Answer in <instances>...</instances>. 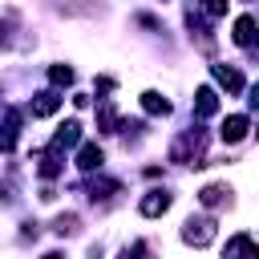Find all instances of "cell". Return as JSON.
<instances>
[{"mask_svg": "<svg viewBox=\"0 0 259 259\" xmlns=\"http://www.w3.org/2000/svg\"><path fill=\"white\" fill-rule=\"evenodd\" d=\"M77 142H81V121H65V125H57V134H53V146H49V150H57V154H61V150H73Z\"/></svg>", "mask_w": 259, "mask_h": 259, "instance_id": "cell-7", "label": "cell"}, {"mask_svg": "<svg viewBox=\"0 0 259 259\" xmlns=\"http://www.w3.org/2000/svg\"><path fill=\"white\" fill-rule=\"evenodd\" d=\"M227 194H231L227 186L210 182V186H202V190H198V202H202V206H223V202H227Z\"/></svg>", "mask_w": 259, "mask_h": 259, "instance_id": "cell-15", "label": "cell"}, {"mask_svg": "<svg viewBox=\"0 0 259 259\" xmlns=\"http://www.w3.org/2000/svg\"><path fill=\"white\" fill-rule=\"evenodd\" d=\"M223 255H227V259H259V243H255L251 235H231Z\"/></svg>", "mask_w": 259, "mask_h": 259, "instance_id": "cell-5", "label": "cell"}, {"mask_svg": "<svg viewBox=\"0 0 259 259\" xmlns=\"http://www.w3.org/2000/svg\"><path fill=\"white\" fill-rule=\"evenodd\" d=\"M53 231H57V235H77V214H57Z\"/></svg>", "mask_w": 259, "mask_h": 259, "instance_id": "cell-19", "label": "cell"}, {"mask_svg": "<svg viewBox=\"0 0 259 259\" xmlns=\"http://www.w3.org/2000/svg\"><path fill=\"white\" fill-rule=\"evenodd\" d=\"M214 235H219V227H214V219H206V214H190L186 223H182V243H190V247H206V243H214Z\"/></svg>", "mask_w": 259, "mask_h": 259, "instance_id": "cell-2", "label": "cell"}, {"mask_svg": "<svg viewBox=\"0 0 259 259\" xmlns=\"http://www.w3.org/2000/svg\"><path fill=\"white\" fill-rule=\"evenodd\" d=\"M170 162H182V166H206V134L202 130H186L174 138L170 146Z\"/></svg>", "mask_w": 259, "mask_h": 259, "instance_id": "cell-1", "label": "cell"}, {"mask_svg": "<svg viewBox=\"0 0 259 259\" xmlns=\"http://www.w3.org/2000/svg\"><path fill=\"white\" fill-rule=\"evenodd\" d=\"M231 36H235V45L251 49V45H255V36H259V32H255V16H239V20H235V32H231Z\"/></svg>", "mask_w": 259, "mask_h": 259, "instance_id": "cell-11", "label": "cell"}, {"mask_svg": "<svg viewBox=\"0 0 259 259\" xmlns=\"http://www.w3.org/2000/svg\"><path fill=\"white\" fill-rule=\"evenodd\" d=\"M194 113H198V117H210V113H219V93H214L210 85H202V89L194 93Z\"/></svg>", "mask_w": 259, "mask_h": 259, "instance_id": "cell-9", "label": "cell"}, {"mask_svg": "<svg viewBox=\"0 0 259 259\" xmlns=\"http://www.w3.org/2000/svg\"><path fill=\"white\" fill-rule=\"evenodd\" d=\"M202 12H206V16H214V20H219V16H227V4H223V0H210V4H206V8H202Z\"/></svg>", "mask_w": 259, "mask_h": 259, "instance_id": "cell-20", "label": "cell"}, {"mask_svg": "<svg viewBox=\"0 0 259 259\" xmlns=\"http://www.w3.org/2000/svg\"><path fill=\"white\" fill-rule=\"evenodd\" d=\"M40 259H65V255H61V251H49V255H40Z\"/></svg>", "mask_w": 259, "mask_h": 259, "instance_id": "cell-23", "label": "cell"}, {"mask_svg": "<svg viewBox=\"0 0 259 259\" xmlns=\"http://www.w3.org/2000/svg\"><path fill=\"white\" fill-rule=\"evenodd\" d=\"M117 125H121V121H117V109H113L109 101H101V109H97V130H101V134H117Z\"/></svg>", "mask_w": 259, "mask_h": 259, "instance_id": "cell-14", "label": "cell"}, {"mask_svg": "<svg viewBox=\"0 0 259 259\" xmlns=\"http://www.w3.org/2000/svg\"><path fill=\"white\" fill-rule=\"evenodd\" d=\"M57 109H61V93H53V89L36 93V101H32V117H49V113H57Z\"/></svg>", "mask_w": 259, "mask_h": 259, "instance_id": "cell-12", "label": "cell"}, {"mask_svg": "<svg viewBox=\"0 0 259 259\" xmlns=\"http://www.w3.org/2000/svg\"><path fill=\"white\" fill-rule=\"evenodd\" d=\"M20 121H24L20 109H8V113H4V121H0V154H8V150L16 146V138H20Z\"/></svg>", "mask_w": 259, "mask_h": 259, "instance_id": "cell-4", "label": "cell"}, {"mask_svg": "<svg viewBox=\"0 0 259 259\" xmlns=\"http://www.w3.org/2000/svg\"><path fill=\"white\" fill-rule=\"evenodd\" d=\"M142 109H146V113H154V117H166V113H170V101H166L162 93L146 89V93H142Z\"/></svg>", "mask_w": 259, "mask_h": 259, "instance_id": "cell-13", "label": "cell"}, {"mask_svg": "<svg viewBox=\"0 0 259 259\" xmlns=\"http://www.w3.org/2000/svg\"><path fill=\"white\" fill-rule=\"evenodd\" d=\"M134 259H150V247L146 243H134Z\"/></svg>", "mask_w": 259, "mask_h": 259, "instance_id": "cell-21", "label": "cell"}, {"mask_svg": "<svg viewBox=\"0 0 259 259\" xmlns=\"http://www.w3.org/2000/svg\"><path fill=\"white\" fill-rule=\"evenodd\" d=\"M101 162H105V154H101L97 142H85V146L77 150V166H81V170H101Z\"/></svg>", "mask_w": 259, "mask_h": 259, "instance_id": "cell-10", "label": "cell"}, {"mask_svg": "<svg viewBox=\"0 0 259 259\" xmlns=\"http://www.w3.org/2000/svg\"><path fill=\"white\" fill-rule=\"evenodd\" d=\"M214 81H219L227 93H239V89H243V73H239L235 65H214Z\"/></svg>", "mask_w": 259, "mask_h": 259, "instance_id": "cell-8", "label": "cell"}, {"mask_svg": "<svg viewBox=\"0 0 259 259\" xmlns=\"http://www.w3.org/2000/svg\"><path fill=\"white\" fill-rule=\"evenodd\" d=\"M170 202H174V194H170V190H146V194H142V202H138V210H142L146 219H158V214H166V210H170Z\"/></svg>", "mask_w": 259, "mask_h": 259, "instance_id": "cell-3", "label": "cell"}, {"mask_svg": "<svg viewBox=\"0 0 259 259\" xmlns=\"http://www.w3.org/2000/svg\"><path fill=\"white\" fill-rule=\"evenodd\" d=\"M247 130H251V121H247L243 113H231V117L223 121V130H219V138H223L227 146H235V142H243V138H247Z\"/></svg>", "mask_w": 259, "mask_h": 259, "instance_id": "cell-6", "label": "cell"}, {"mask_svg": "<svg viewBox=\"0 0 259 259\" xmlns=\"http://www.w3.org/2000/svg\"><path fill=\"white\" fill-rule=\"evenodd\" d=\"M49 81H53V85H73V69H69V65H53V69H49Z\"/></svg>", "mask_w": 259, "mask_h": 259, "instance_id": "cell-18", "label": "cell"}, {"mask_svg": "<svg viewBox=\"0 0 259 259\" xmlns=\"http://www.w3.org/2000/svg\"><path fill=\"white\" fill-rule=\"evenodd\" d=\"M117 190H121V182H113V178L89 182V198H93V202H101V198H109V194H117Z\"/></svg>", "mask_w": 259, "mask_h": 259, "instance_id": "cell-17", "label": "cell"}, {"mask_svg": "<svg viewBox=\"0 0 259 259\" xmlns=\"http://www.w3.org/2000/svg\"><path fill=\"white\" fill-rule=\"evenodd\" d=\"M36 170H40V178H57L61 174V154L57 150H45L40 162H36Z\"/></svg>", "mask_w": 259, "mask_h": 259, "instance_id": "cell-16", "label": "cell"}, {"mask_svg": "<svg viewBox=\"0 0 259 259\" xmlns=\"http://www.w3.org/2000/svg\"><path fill=\"white\" fill-rule=\"evenodd\" d=\"M247 101H251V109H259V85H251V97Z\"/></svg>", "mask_w": 259, "mask_h": 259, "instance_id": "cell-22", "label": "cell"}]
</instances>
